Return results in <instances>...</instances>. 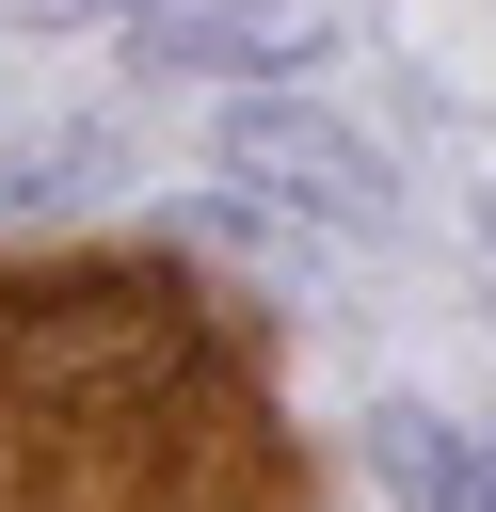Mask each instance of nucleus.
<instances>
[{
	"label": "nucleus",
	"instance_id": "f257e3e1",
	"mask_svg": "<svg viewBox=\"0 0 496 512\" xmlns=\"http://www.w3.org/2000/svg\"><path fill=\"white\" fill-rule=\"evenodd\" d=\"M0 512H304L256 336L176 256H0Z\"/></svg>",
	"mask_w": 496,
	"mask_h": 512
},
{
	"label": "nucleus",
	"instance_id": "f03ea898",
	"mask_svg": "<svg viewBox=\"0 0 496 512\" xmlns=\"http://www.w3.org/2000/svg\"><path fill=\"white\" fill-rule=\"evenodd\" d=\"M224 176L272 192V208H304V224H336V240H384V224H400L384 144H368L352 112H320V96H240V112H224Z\"/></svg>",
	"mask_w": 496,
	"mask_h": 512
},
{
	"label": "nucleus",
	"instance_id": "7ed1b4c3",
	"mask_svg": "<svg viewBox=\"0 0 496 512\" xmlns=\"http://www.w3.org/2000/svg\"><path fill=\"white\" fill-rule=\"evenodd\" d=\"M368 464H384V512H496V448L464 416H432V400H384Z\"/></svg>",
	"mask_w": 496,
	"mask_h": 512
},
{
	"label": "nucleus",
	"instance_id": "20e7f679",
	"mask_svg": "<svg viewBox=\"0 0 496 512\" xmlns=\"http://www.w3.org/2000/svg\"><path fill=\"white\" fill-rule=\"evenodd\" d=\"M48 176H96V144H0V192H48Z\"/></svg>",
	"mask_w": 496,
	"mask_h": 512
},
{
	"label": "nucleus",
	"instance_id": "39448f33",
	"mask_svg": "<svg viewBox=\"0 0 496 512\" xmlns=\"http://www.w3.org/2000/svg\"><path fill=\"white\" fill-rule=\"evenodd\" d=\"M16 32H96V16H144V0H0Z\"/></svg>",
	"mask_w": 496,
	"mask_h": 512
}]
</instances>
